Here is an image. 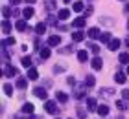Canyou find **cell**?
<instances>
[{"instance_id":"15","label":"cell","mask_w":129,"mask_h":119,"mask_svg":"<svg viewBox=\"0 0 129 119\" xmlns=\"http://www.w3.org/2000/svg\"><path fill=\"white\" fill-rule=\"evenodd\" d=\"M96 112H98L100 115H107V114H109V106H107V104H100Z\"/></svg>"},{"instance_id":"16","label":"cell","mask_w":129,"mask_h":119,"mask_svg":"<svg viewBox=\"0 0 129 119\" xmlns=\"http://www.w3.org/2000/svg\"><path fill=\"white\" fill-rule=\"evenodd\" d=\"M15 28L19 29V31H26V28H28V24H26V20H19L15 24Z\"/></svg>"},{"instance_id":"14","label":"cell","mask_w":129,"mask_h":119,"mask_svg":"<svg viewBox=\"0 0 129 119\" xmlns=\"http://www.w3.org/2000/svg\"><path fill=\"white\" fill-rule=\"evenodd\" d=\"M39 55H41V61H44V59H48V57H50V48H41Z\"/></svg>"},{"instance_id":"28","label":"cell","mask_w":129,"mask_h":119,"mask_svg":"<svg viewBox=\"0 0 129 119\" xmlns=\"http://www.w3.org/2000/svg\"><path fill=\"white\" fill-rule=\"evenodd\" d=\"M120 62L122 64H129V53H120Z\"/></svg>"},{"instance_id":"2","label":"cell","mask_w":129,"mask_h":119,"mask_svg":"<svg viewBox=\"0 0 129 119\" xmlns=\"http://www.w3.org/2000/svg\"><path fill=\"white\" fill-rule=\"evenodd\" d=\"M85 24H87V17H79V19L72 20V28H78V29H81V28H85Z\"/></svg>"},{"instance_id":"26","label":"cell","mask_w":129,"mask_h":119,"mask_svg":"<svg viewBox=\"0 0 129 119\" xmlns=\"http://www.w3.org/2000/svg\"><path fill=\"white\" fill-rule=\"evenodd\" d=\"M13 44H17V40H15L13 37H9V39H4V40H2V46H13Z\"/></svg>"},{"instance_id":"22","label":"cell","mask_w":129,"mask_h":119,"mask_svg":"<svg viewBox=\"0 0 129 119\" xmlns=\"http://www.w3.org/2000/svg\"><path fill=\"white\" fill-rule=\"evenodd\" d=\"M72 9L76 11V13H79V11H83V9H85V6H83V2H74Z\"/></svg>"},{"instance_id":"6","label":"cell","mask_w":129,"mask_h":119,"mask_svg":"<svg viewBox=\"0 0 129 119\" xmlns=\"http://www.w3.org/2000/svg\"><path fill=\"white\" fill-rule=\"evenodd\" d=\"M19 73V70H17L15 66H8V68H4V75L6 77H13V75H17Z\"/></svg>"},{"instance_id":"19","label":"cell","mask_w":129,"mask_h":119,"mask_svg":"<svg viewBox=\"0 0 129 119\" xmlns=\"http://www.w3.org/2000/svg\"><path fill=\"white\" fill-rule=\"evenodd\" d=\"M87 106H89V110H98V106H96V99L89 97V99H87Z\"/></svg>"},{"instance_id":"1","label":"cell","mask_w":129,"mask_h":119,"mask_svg":"<svg viewBox=\"0 0 129 119\" xmlns=\"http://www.w3.org/2000/svg\"><path fill=\"white\" fill-rule=\"evenodd\" d=\"M44 108H46V112L52 114V115L57 114V103H54V101H46V103H44Z\"/></svg>"},{"instance_id":"40","label":"cell","mask_w":129,"mask_h":119,"mask_svg":"<svg viewBox=\"0 0 129 119\" xmlns=\"http://www.w3.org/2000/svg\"><path fill=\"white\" fill-rule=\"evenodd\" d=\"M125 73H127V75H129V66H127V70H125Z\"/></svg>"},{"instance_id":"23","label":"cell","mask_w":129,"mask_h":119,"mask_svg":"<svg viewBox=\"0 0 129 119\" xmlns=\"http://www.w3.org/2000/svg\"><path fill=\"white\" fill-rule=\"evenodd\" d=\"M94 82H96V79L92 75H87L85 77V86H94Z\"/></svg>"},{"instance_id":"12","label":"cell","mask_w":129,"mask_h":119,"mask_svg":"<svg viewBox=\"0 0 129 119\" xmlns=\"http://www.w3.org/2000/svg\"><path fill=\"white\" fill-rule=\"evenodd\" d=\"M87 59H89V53H87V50L78 51V61H79V62H87Z\"/></svg>"},{"instance_id":"21","label":"cell","mask_w":129,"mask_h":119,"mask_svg":"<svg viewBox=\"0 0 129 119\" xmlns=\"http://www.w3.org/2000/svg\"><path fill=\"white\" fill-rule=\"evenodd\" d=\"M114 81L118 82V84H124V82H125V75H124V73H120V71H118V73L114 75Z\"/></svg>"},{"instance_id":"32","label":"cell","mask_w":129,"mask_h":119,"mask_svg":"<svg viewBox=\"0 0 129 119\" xmlns=\"http://www.w3.org/2000/svg\"><path fill=\"white\" fill-rule=\"evenodd\" d=\"M2 13H4L6 19H8V17H11V9L9 8H2Z\"/></svg>"},{"instance_id":"35","label":"cell","mask_w":129,"mask_h":119,"mask_svg":"<svg viewBox=\"0 0 129 119\" xmlns=\"http://www.w3.org/2000/svg\"><path fill=\"white\" fill-rule=\"evenodd\" d=\"M9 2H11V6H17V4L20 2V0H9Z\"/></svg>"},{"instance_id":"3","label":"cell","mask_w":129,"mask_h":119,"mask_svg":"<svg viewBox=\"0 0 129 119\" xmlns=\"http://www.w3.org/2000/svg\"><path fill=\"white\" fill-rule=\"evenodd\" d=\"M59 44H61V37H59V35H52V37L48 39V46L55 48V46H59Z\"/></svg>"},{"instance_id":"41","label":"cell","mask_w":129,"mask_h":119,"mask_svg":"<svg viewBox=\"0 0 129 119\" xmlns=\"http://www.w3.org/2000/svg\"><path fill=\"white\" fill-rule=\"evenodd\" d=\"M63 2H67V4H68V2H72V0H63Z\"/></svg>"},{"instance_id":"34","label":"cell","mask_w":129,"mask_h":119,"mask_svg":"<svg viewBox=\"0 0 129 119\" xmlns=\"http://www.w3.org/2000/svg\"><path fill=\"white\" fill-rule=\"evenodd\" d=\"M122 97H124V99H129V90H127V88H125V90H122Z\"/></svg>"},{"instance_id":"18","label":"cell","mask_w":129,"mask_h":119,"mask_svg":"<svg viewBox=\"0 0 129 119\" xmlns=\"http://www.w3.org/2000/svg\"><path fill=\"white\" fill-rule=\"evenodd\" d=\"M55 97H57V101H61V103H67V101H68V95L64 93V92H57Z\"/></svg>"},{"instance_id":"9","label":"cell","mask_w":129,"mask_h":119,"mask_svg":"<svg viewBox=\"0 0 129 119\" xmlns=\"http://www.w3.org/2000/svg\"><path fill=\"white\" fill-rule=\"evenodd\" d=\"M90 64H92V68H94V70H102V66H103V61H102L100 57H94Z\"/></svg>"},{"instance_id":"27","label":"cell","mask_w":129,"mask_h":119,"mask_svg":"<svg viewBox=\"0 0 129 119\" xmlns=\"http://www.w3.org/2000/svg\"><path fill=\"white\" fill-rule=\"evenodd\" d=\"M2 31H4V33H9V31H11V24H9L8 20L2 22Z\"/></svg>"},{"instance_id":"29","label":"cell","mask_w":129,"mask_h":119,"mask_svg":"<svg viewBox=\"0 0 129 119\" xmlns=\"http://www.w3.org/2000/svg\"><path fill=\"white\" fill-rule=\"evenodd\" d=\"M22 66L24 68H31V59L30 57H22Z\"/></svg>"},{"instance_id":"37","label":"cell","mask_w":129,"mask_h":119,"mask_svg":"<svg viewBox=\"0 0 129 119\" xmlns=\"http://www.w3.org/2000/svg\"><path fill=\"white\" fill-rule=\"evenodd\" d=\"M125 13H129V4L125 6Z\"/></svg>"},{"instance_id":"17","label":"cell","mask_w":129,"mask_h":119,"mask_svg":"<svg viewBox=\"0 0 129 119\" xmlns=\"http://www.w3.org/2000/svg\"><path fill=\"white\" fill-rule=\"evenodd\" d=\"M35 31H37L39 35H43V33L46 31V24H44V22H39L37 26H35Z\"/></svg>"},{"instance_id":"43","label":"cell","mask_w":129,"mask_h":119,"mask_svg":"<svg viewBox=\"0 0 129 119\" xmlns=\"http://www.w3.org/2000/svg\"><path fill=\"white\" fill-rule=\"evenodd\" d=\"M55 119H59V117H55Z\"/></svg>"},{"instance_id":"4","label":"cell","mask_w":129,"mask_h":119,"mask_svg":"<svg viewBox=\"0 0 129 119\" xmlns=\"http://www.w3.org/2000/svg\"><path fill=\"white\" fill-rule=\"evenodd\" d=\"M83 39H85V33L81 31V29H78V31L72 33V40H74V42H81Z\"/></svg>"},{"instance_id":"24","label":"cell","mask_w":129,"mask_h":119,"mask_svg":"<svg viewBox=\"0 0 129 119\" xmlns=\"http://www.w3.org/2000/svg\"><path fill=\"white\" fill-rule=\"evenodd\" d=\"M22 112H24V114H31V112H33V104L31 103H26L24 106H22Z\"/></svg>"},{"instance_id":"36","label":"cell","mask_w":129,"mask_h":119,"mask_svg":"<svg viewBox=\"0 0 129 119\" xmlns=\"http://www.w3.org/2000/svg\"><path fill=\"white\" fill-rule=\"evenodd\" d=\"M24 2H26V4H30V6H31V4H35V2H37V0H24Z\"/></svg>"},{"instance_id":"8","label":"cell","mask_w":129,"mask_h":119,"mask_svg":"<svg viewBox=\"0 0 129 119\" xmlns=\"http://www.w3.org/2000/svg\"><path fill=\"white\" fill-rule=\"evenodd\" d=\"M68 17H70L68 9H59V11H57V19H59V20H67Z\"/></svg>"},{"instance_id":"31","label":"cell","mask_w":129,"mask_h":119,"mask_svg":"<svg viewBox=\"0 0 129 119\" xmlns=\"http://www.w3.org/2000/svg\"><path fill=\"white\" fill-rule=\"evenodd\" d=\"M116 106H118L120 110H127V104H125V101L124 99H120V101H116Z\"/></svg>"},{"instance_id":"20","label":"cell","mask_w":129,"mask_h":119,"mask_svg":"<svg viewBox=\"0 0 129 119\" xmlns=\"http://www.w3.org/2000/svg\"><path fill=\"white\" fill-rule=\"evenodd\" d=\"M100 39H102V42H103V44H109L113 37H111V33H109V31H105V33H102V37H100Z\"/></svg>"},{"instance_id":"5","label":"cell","mask_w":129,"mask_h":119,"mask_svg":"<svg viewBox=\"0 0 129 119\" xmlns=\"http://www.w3.org/2000/svg\"><path fill=\"white\" fill-rule=\"evenodd\" d=\"M120 44H122V42H120L118 39H111V42L107 44V48H109L111 51H116V50H118V48H120Z\"/></svg>"},{"instance_id":"38","label":"cell","mask_w":129,"mask_h":119,"mask_svg":"<svg viewBox=\"0 0 129 119\" xmlns=\"http://www.w3.org/2000/svg\"><path fill=\"white\" fill-rule=\"evenodd\" d=\"M31 119H41V117L39 115H31Z\"/></svg>"},{"instance_id":"33","label":"cell","mask_w":129,"mask_h":119,"mask_svg":"<svg viewBox=\"0 0 129 119\" xmlns=\"http://www.w3.org/2000/svg\"><path fill=\"white\" fill-rule=\"evenodd\" d=\"M90 51L98 53V51H100V46H96V44H90Z\"/></svg>"},{"instance_id":"13","label":"cell","mask_w":129,"mask_h":119,"mask_svg":"<svg viewBox=\"0 0 129 119\" xmlns=\"http://www.w3.org/2000/svg\"><path fill=\"white\" fill-rule=\"evenodd\" d=\"M33 15H35V11H33V8H26L24 11H22V17H24L26 20H28V19H31Z\"/></svg>"},{"instance_id":"7","label":"cell","mask_w":129,"mask_h":119,"mask_svg":"<svg viewBox=\"0 0 129 119\" xmlns=\"http://www.w3.org/2000/svg\"><path fill=\"white\" fill-rule=\"evenodd\" d=\"M33 93L37 95V97H41V99H46V97H48V92H46L44 88H35Z\"/></svg>"},{"instance_id":"10","label":"cell","mask_w":129,"mask_h":119,"mask_svg":"<svg viewBox=\"0 0 129 119\" xmlns=\"http://www.w3.org/2000/svg\"><path fill=\"white\" fill-rule=\"evenodd\" d=\"M26 77L28 79H31V81H35L39 77V71L35 70V68H28V73H26Z\"/></svg>"},{"instance_id":"11","label":"cell","mask_w":129,"mask_h":119,"mask_svg":"<svg viewBox=\"0 0 129 119\" xmlns=\"http://www.w3.org/2000/svg\"><path fill=\"white\" fill-rule=\"evenodd\" d=\"M89 37H90V39H100V37H102V33H100L98 28H90V29H89Z\"/></svg>"},{"instance_id":"42","label":"cell","mask_w":129,"mask_h":119,"mask_svg":"<svg viewBox=\"0 0 129 119\" xmlns=\"http://www.w3.org/2000/svg\"><path fill=\"white\" fill-rule=\"evenodd\" d=\"M127 28H129V20H127Z\"/></svg>"},{"instance_id":"39","label":"cell","mask_w":129,"mask_h":119,"mask_svg":"<svg viewBox=\"0 0 129 119\" xmlns=\"http://www.w3.org/2000/svg\"><path fill=\"white\" fill-rule=\"evenodd\" d=\"M125 46H129V37H127V39H125Z\"/></svg>"},{"instance_id":"30","label":"cell","mask_w":129,"mask_h":119,"mask_svg":"<svg viewBox=\"0 0 129 119\" xmlns=\"http://www.w3.org/2000/svg\"><path fill=\"white\" fill-rule=\"evenodd\" d=\"M4 93L6 95H13V86L11 84H4Z\"/></svg>"},{"instance_id":"25","label":"cell","mask_w":129,"mask_h":119,"mask_svg":"<svg viewBox=\"0 0 129 119\" xmlns=\"http://www.w3.org/2000/svg\"><path fill=\"white\" fill-rule=\"evenodd\" d=\"M17 88H22V90L28 88V79H19L17 81Z\"/></svg>"}]
</instances>
